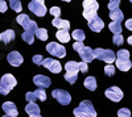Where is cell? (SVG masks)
Wrapping results in <instances>:
<instances>
[{"instance_id":"6da1fadb","label":"cell","mask_w":132,"mask_h":117,"mask_svg":"<svg viewBox=\"0 0 132 117\" xmlns=\"http://www.w3.org/2000/svg\"><path fill=\"white\" fill-rule=\"evenodd\" d=\"M74 116L77 117H95L96 112L94 109V105L90 100H83L78 108L74 109Z\"/></svg>"},{"instance_id":"8d00e7d4","label":"cell","mask_w":132,"mask_h":117,"mask_svg":"<svg viewBox=\"0 0 132 117\" xmlns=\"http://www.w3.org/2000/svg\"><path fill=\"white\" fill-rule=\"evenodd\" d=\"M32 61H33V63H36V65H42V61H44V58H42V55H40V54H37V55H33V58H32Z\"/></svg>"},{"instance_id":"4dcf8cb0","label":"cell","mask_w":132,"mask_h":117,"mask_svg":"<svg viewBox=\"0 0 132 117\" xmlns=\"http://www.w3.org/2000/svg\"><path fill=\"white\" fill-rule=\"evenodd\" d=\"M112 42L115 45H118V46H120L124 42V38H123V36L122 34H114V38H112Z\"/></svg>"},{"instance_id":"b9f144b4","label":"cell","mask_w":132,"mask_h":117,"mask_svg":"<svg viewBox=\"0 0 132 117\" xmlns=\"http://www.w3.org/2000/svg\"><path fill=\"white\" fill-rule=\"evenodd\" d=\"M126 28H127L128 30H132V18H128V20L126 21Z\"/></svg>"},{"instance_id":"60d3db41","label":"cell","mask_w":132,"mask_h":117,"mask_svg":"<svg viewBox=\"0 0 132 117\" xmlns=\"http://www.w3.org/2000/svg\"><path fill=\"white\" fill-rule=\"evenodd\" d=\"M7 8H8V5H7V2H5V0H0V12L4 13L5 11H7Z\"/></svg>"},{"instance_id":"4fadbf2b","label":"cell","mask_w":132,"mask_h":117,"mask_svg":"<svg viewBox=\"0 0 132 117\" xmlns=\"http://www.w3.org/2000/svg\"><path fill=\"white\" fill-rule=\"evenodd\" d=\"M33 83H35L37 87H40V88H48V87H50V84H52L50 79L48 76H45V75H36L35 78H33Z\"/></svg>"},{"instance_id":"9a60e30c","label":"cell","mask_w":132,"mask_h":117,"mask_svg":"<svg viewBox=\"0 0 132 117\" xmlns=\"http://www.w3.org/2000/svg\"><path fill=\"white\" fill-rule=\"evenodd\" d=\"M25 112L32 117H40V107L35 101H28V105H25Z\"/></svg>"},{"instance_id":"277c9868","label":"cell","mask_w":132,"mask_h":117,"mask_svg":"<svg viewBox=\"0 0 132 117\" xmlns=\"http://www.w3.org/2000/svg\"><path fill=\"white\" fill-rule=\"evenodd\" d=\"M16 21H17V24H20L21 26L24 28L25 32H32V33H36V30H37V28H38L37 24H36V21L30 20L29 16H28V15H24V13L19 15L17 18H16Z\"/></svg>"},{"instance_id":"d6986e66","label":"cell","mask_w":132,"mask_h":117,"mask_svg":"<svg viewBox=\"0 0 132 117\" xmlns=\"http://www.w3.org/2000/svg\"><path fill=\"white\" fill-rule=\"evenodd\" d=\"M83 11H93V12H98L99 4L96 0H83Z\"/></svg>"},{"instance_id":"4316f807","label":"cell","mask_w":132,"mask_h":117,"mask_svg":"<svg viewBox=\"0 0 132 117\" xmlns=\"http://www.w3.org/2000/svg\"><path fill=\"white\" fill-rule=\"evenodd\" d=\"M36 37L40 38L41 41H46L48 40V30L45 28H37L36 30Z\"/></svg>"},{"instance_id":"cb8c5ba5","label":"cell","mask_w":132,"mask_h":117,"mask_svg":"<svg viewBox=\"0 0 132 117\" xmlns=\"http://www.w3.org/2000/svg\"><path fill=\"white\" fill-rule=\"evenodd\" d=\"M108 28L114 34H120V32H122V25H120L119 21H112V23H110Z\"/></svg>"},{"instance_id":"603a6c76","label":"cell","mask_w":132,"mask_h":117,"mask_svg":"<svg viewBox=\"0 0 132 117\" xmlns=\"http://www.w3.org/2000/svg\"><path fill=\"white\" fill-rule=\"evenodd\" d=\"M85 87L90 91H95L96 90V79L94 76H87L85 79Z\"/></svg>"},{"instance_id":"e0dca14e","label":"cell","mask_w":132,"mask_h":117,"mask_svg":"<svg viewBox=\"0 0 132 117\" xmlns=\"http://www.w3.org/2000/svg\"><path fill=\"white\" fill-rule=\"evenodd\" d=\"M15 37H16L15 32H13L12 29H8V30L3 32V33L0 34V41L4 42L5 45H8V44H11V42L15 40Z\"/></svg>"},{"instance_id":"8fae6325","label":"cell","mask_w":132,"mask_h":117,"mask_svg":"<svg viewBox=\"0 0 132 117\" xmlns=\"http://www.w3.org/2000/svg\"><path fill=\"white\" fill-rule=\"evenodd\" d=\"M87 25H89V28L93 30V32H95V33H99L103 28H104V23H103V20L101 18V17H98V16H95L93 20H90V21H87Z\"/></svg>"},{"instance_id":"7c38bea8","label":"cell","mask_w":132,"mask_h":117,"mask_svg":"<svg viewBox=\"0 0 132 117\" xmlns=\"http://www.w3.org/2000/svg\"><path fill=\"white\" fill-rule=\"evenodd\" d=\"M79 57L82 58V61H85V62H91L94 58H95V54H94V50L91 49V47H89V46H83L79 51Z\"/></svg>"},{"instance_id":"ba28073f","label":"cell","mask_w":132,"mask_h":117,"mask_svg":"<svg viewBox=\"0 0 132 117\" xmlns=\"http://www.w3.org/2000/svg\"><path fill=\"white\" fill-rule=\"evenodd\" d=\"M104 95L110 100H112L115 103H118V101H120L123 99V91L120 90L119 87H110V88H107L104 91Z\"/></svg>"},{"instance_id":"f6af8a7d","label":"cell","mask_w":132,"mask_h":117,"mask_svg":"<svg viewBox=\"0 0 132 117\" xmlns=\"http://www.w3.org/2000/svg\"><path fill=\"white\" fill-rule=\"evenodd\" d=\"M63 2H71V0H63Z\"/></svg>"},{"instance_id":"ac0fdd59","label":"cell","mask_w":132,"mask_h":117,"mask_svg":"<svg viewBox=\"0 0 132 117\" xmlns=\"http://www.w3.org/2000/svg\"><path fill=\"white\" fill-rule=\"evenodd\" d=\"M52 25L56 26L57 29H66V30H69V28H70L69 21L68 20H62L60 17H54L53 21H52Z\"/></svg>"},{"instance_id":"1f68e13d","label":"cell","mask_w":132,"mask_h":117,"mask_svg":"<svg viewBox=\"0 0 132 117\" xmlns=\"http://www.w3.org/2000/svg\"><path fill=\"white\" fill-rule=\"evenodd\" d=\"M119 4H120V0H110V3H108V9H110V11L118 9V8H119Z\"/></svg>"},{"instance_id":"44dd1931","label":"cell","mask_w":132,"mask_h":117,"mask_svg":"<svg viewBox=\"0 0 132 117\" xmlns=\"http://www.w3.org/2000/svg\"><path fill=\"white\" fill-rule=\"evenodd\" d=\"M110 18H111L112 21H119V23H122L123 18H124V15H123L122 11L118 8V9H114V11H110Z\"/></svg>"},{"instance_id":"3957f363","label":"cell","mask_w":132,"mask_h":117,"mask_svg":"<svg viewBox=\"0 0 132 117\" xmlns=\"http://www.w3.org/2000/svg\"><path fill=\"white\" fill-rule=\"evenodd\" d=\"M95 58H98L99 61H103L106 63H114L116 61V53H114L110 49H95L94 50Z\"/></svg>"},{"instance_id":"f546056e","label":"cell","mask_w":132,"mask_h":117,"mask_svg":"<svg viewBox=\"0 0 132 117\" xmlns=\"http://www.w3.org/2000/svg\"><path fill=\"white\" fill-rule=\"evenodd\" d=\"M35 95H36V98L40 99L41 101H45L46 100V92H45V88H40L35 91Z\"/></svg>"},{"instance_id":"484cf974","label":"cell","mask_w":132,"mask_h":117,"mask_svg":"<svg viewBox=\"0 0 132 117\" xmlns=\"http://www.w3.org/2000/svg\"><path fill=\"white\" fill-rule=\"evenodd\" d=\"M71 37L75 40V41H83L86 38V34L82 29H75L73 33H71Z\"/></svg>"},{"instance_id":"f35d334b","label":"cell","mask_w":132,"mask_h":117,"mask_svg":"<svg viewBox=\"0 0 132 117\" xmlns=\"http://www.w3.org/2000/svg\"><path fill=\"white\" fill-rule=\"evenodd\" d=\"M25 99H27V101H36V100H37L35 92H28V93L25 95Z\"/></svg>"},{"instance_id":"d590c367","label":"cell","mask_w":132,"mask_h":117,"mask_svg":"<svg viewBox=\"0 0 132 117\" xmlns=\"http://www.w3.org/2000/svg\"><path fill=\"white\" fill-rule=\"evenodd\" d=\"M50 15H53L54 17H60L61 9H60L58 7H52V8H50Z\"/></svg>"},{"instance_id":"2e32d148","label":"cell","mask_w":132,"mask_h":117,"mask_svg":"<svg viewBox=\"0 0 132 117\" xmlns=\"http://www.w3.org/2000/svg\"><path fill=\"white\" fill-rule=\"evenodd\" d=\"M115 63H116V67L120 71H128L132 67V63H131L129 58H116Z\"/></svg>"},{"instance_id":"8992f818","label":"cell","mask_w":132,"mask_h":117,"mask_svg":"<svg viewBox=\"0 0 132 117\" xmlns=\"http://www.w3.org/2000/svg\"><path fill=\"white\" fill-rule=\"evenodd\" d=\"M28 8H29V11H32V12L35 13L36 16H40V17L45 16L46 12H48L45 4L40 3V2H36V0H30L29 4H28Z\"/></svg>"},{"instance_id":"bcb514c9","label":"cell","mask_w":132,"mask_h":117,"mask_svg":"<svg viewBox=\"0 0 132 117\" xmlns=\"http://www.w3.org/2000/svg\"><path fill=\"white\" fill-rule=\"evenodd\" d=\"M129 2H131V3H132V0H129Z\"/></svg>"},{"instance_id":"52a82bcc","label":"cell","mask_w":132,"mask_h":117,"mask_svg":"<svg viewBox=\"0 0 132 117\" xmlns=\"http://www.w3.org/2000/svg\"><path fill=\"white\" fill-rule=\"evenodd\" d=\"M52 96L56 99L61 105H68L71 101V96L69 95V92L63 91V90H54L52 92Z\"/></svg>"},{"instance_id":"7402d4cb","label":"cell","mask_w":132,"mask_h":117,"mask_svg":"<svg viewBox=\"0 0 132 117\" xmlns=\"http://www.w3.org/2000/svg\"><path fill=\"white\" fill-rule=\"evenodd\" d=\"M65 70L68 72H77V74H78V71H79V63L75 62V61H70V62H68L65 65Z\"/></svg>"},{"instance_id":"836d02e7","label":"cell","mask_w":132,"mask_h":117,"mask_svg":"<svg viewBox=\"0 0 132 117\" xmlns=\"http://www.w3.org/2000/svg\"><path fill=\"white\" fill-rule=\"evenodd\" d=\"M118 116H120V117H129L131 116V111L128 108H122V109H119Z\"/></svg>"},{"instance_id":"7bdbcfd3","label":"cell","mask_w":132,"mask_h":117,"mask_svg":"<svg viewBox=\"0 0 132 117\" xmlns=\"http://www.w3.org/2000/svg\"><path fill=\"white\" fill-rule=\"evenodd\" d=\"M127 41H128V44L132 46V36H131V37H128V40H127Z\"/></svg>"},{"instance_id":"7dc6e473","label":"cell","mask_w":132,"mask_h":117,"mask_svg":"<svg viewBox=\"0 0 132 117\" xmlns=\"http://www.w3.org/2000/svg\"><path fill=\"white\" fill-rule=\"evenodd\" d=\"M9 2H12V0H9Z\"/></svg>"},{"instance_id":"ffe728a7","label":"cell","mask_w":132,"mask_h":117,"mask_svg":"<svg viewBox=\"0 0 132 117\" xmlns=\"http://www.w3.org/2000/svg\"><path fill=\"white\" fill-rule=\"evenodd\" d=\"M56 37H57V40L58 41H61V42H69L70 41V33L66 29H58V32L56 33Z\"/></svg>"},{"instance_id":"9c48e42d","label":"cell","mask_w":132,"mask_h":117,"mask_svg":"<svg viewBox=\"0 0 132 117\" xmlns=\"http://www.w3.org/2000/svg\"><path fill=\"white\" fill-rule=\"evenodd\" d=\"M42 66L46 67L48 70H50V71L54 72V74H58V72H61V70H62L61 63H60L58 61H56V59H52V58H44Z\"/></svg>"},{"instance_id":"ee69618b","label":"cell","mask_w":132,"mask_h":117,"mask_svg":"<svg viewBox=\"0 0 132 117\" xmlns=\"http://www.w3.org/2000/svg\"><path fill=\"white\" fill-rule=\"evenodd\" d=\"M36 2H40V3H44V2H45V0H36Z\"/></svg>"},{"instance_id":"74e56055","label":"cell","mask_w":132,"mask_h":117,"mask_svg":"<svg viewBox=\"0 0 132 117\" xmlns=\"http://www.w3.org/2000/svg\"><path fill=\"white\" fill-rule=\"evenodd\" d=\"M83 46H85V45H83V41H77V42H74L73 49H74L75 51H79V50H81Z\"/></svg>"},{"instance_id":"ab89813d","label":"cell","mask_w":132,"mask_h":117,"mask_svg":"<svg viewBox=\"0 0 132 117\" xmlns=\"http://www.w3.org/2000/svg\"><path fill=\"white\" fill-rule=\"evenodd\" d=\"M87 70H89V66H87V62L82 61V62L79 63V71H82V72H87Z\"/></svg>"},{"instance_id":"5bb4252c","label":"cell","mask_w":132,"mask_h":117,"mask_svg":"<svg viewBox=\"0 0 132 117\" xmlns=\"http://www.w3.org/2000/svg\"><path fill=\"white\" fill-rule=\"evenodd\" d=\"M3 111L7 116H11V117H15V116H19V111L16 108V105L12 103V101H5L3 104Z\"/></svg>"},{"instance_id":"7a4b0ae2","label":"cell","mask_w":132,"mask_h":117,"mask_svg":"<svg viewBox=\"0 0 132 117\" xmlns=\"http://www.w3.org/2000/svg\"><path fill=\"white\" fill-rule=\"evenodd\" d=\"M17 84L16 78L12 74H5L0 79V95H8L9 91Z\"/></svg>"},{"instance_id":"83f0119b","label":"cell","mask_w":132,"mask_h":117,"mask_svg":"<svg viewBox=\"0 0 132 117\" xmlns=\"http://www.w3.org/2000/svg\"><path fill=\"white\" fill-rule=\"evenodd\" d=\"M77 79H78V74H77V72H68V74H65V80L69 82L70 84H74L77 82Z\"/></svg>"},{"instance_id":"d4e9b609","label":"cell","mask_w":132,"mask_h":117,"mask_svg":"<svg viewBox=\"0 0 132 117\" xmlns=\"http://www.w3.org/2000/svg\"><path fill=\"white\" fill-rule=\"evenodd\" d=\"M35 36H36V33H32V32H24L23 36H21V38H23L27 44L32 45L33 42H35Z\"/></svg>"},{"instance_id":"f1b7e54d","label":"cell","mask_w":132,"mask_h":117,"mask_svg":"<svg viewBox=\"0 0 132 117\" xmlns=\"http://www.w3.org/2000/svg\"><path fill=\"white\" fill-rule=\"evenodd\" d=\"M9 7L17 13H20L21 11H23V7H21V3L19 2V0H12V2H9Z\"/></svg>"},{"instance_id":"30bf717a","label":"cell","mask_w":132,"mask_h":117,"mask_svg":"<svg viewBox=\"0 0 132 117\" xmlns=\"http://www.w3.org/2000/svg\"><path fill=\"white\" fill-rule=\"evenodd\" d=\"M7 61H8L9 65H12L15 67H19L21 63H23L24 58H23V55H21L19 51H11L8 54V57H7Z\"/></svg>"},{"instance_id":"e575fe53","label":"cell","mask_w":132,"mask_h":117,"mask_svg":"<svg viewBox=\"0 0 132 117\" xmlns=\"http://www.w3.org/2000/svg\"><path fill=\"white\" fill-rule=\"evenodd\" d=\"M116 58H129V51L128 50H119L116 53Z\"/></svg>"},{"instance_id":"5b68a950","label":"cell","mask_w":132,"mask_h":117,"mask_svg":"<svg viewBox=\"0 0 132 117\" xmlns=\"http://www.w3.org/2000/svg\"><path fill=\"white\" fill-rule=\"evenodd\" d=\"M46 50L48 53H50L52 55L57 58H63L66 55V49L62 45H60L58 42H49L46 45Z\"/></svg>"},{"instance_id":"d6a6232c","label":"cell","mask_w":132,"mask_h":117,"mask_svg":"<svg viewBox=\"0 0 132 117\" xmlns=\"http://www.w3.org/2000/svg\"><path fill=\"white\" fill-rule=\"evenodd\" d=\"M104 72H106V75L107 76H112L114 74H115V67L112 65H107L104 67Z\"/></svg>"}]
</instances>
